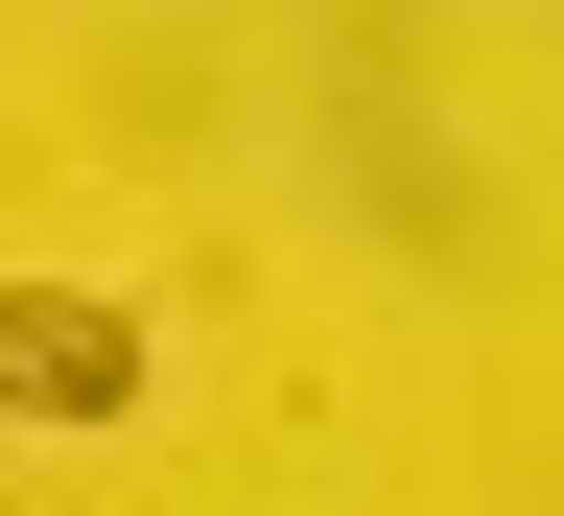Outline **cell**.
Wrapping results in <instances>:
<instances>
[{"label": "cell", "instance_id": "1", "mask_svg": "<svg viewBox=\"0 0 564 516\" xmlns=\"http://www.w3.org/2000/svg\"><path fill=\"white\" fill-rule=\"evenodd\" d=\"M141 399V306L95 282H0V422H118Z\"/></svg>", "mask_w": 564, "mask_h": 516}]
</instances>
